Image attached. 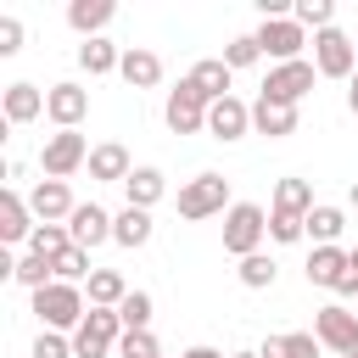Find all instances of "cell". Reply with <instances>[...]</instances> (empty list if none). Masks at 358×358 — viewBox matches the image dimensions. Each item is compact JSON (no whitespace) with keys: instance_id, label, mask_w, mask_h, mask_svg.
<instances>
[{"instance_id":"1","label":"cell","mask_w":358,"mask_h":358,"mask_svg":"<svg viewBox=\"0 0 358 358\" xmlns=\"http://www.w3.org/2000/svg\"><path fill=\"white\" fill-rule=\"evenodd\" d=\"M34 313H39L45 330H78L84 324V296H78V285L50 280L45 291H34Z\"/></svg>"},{"instance_id":"2","label":"cell","mask_w":358,"mask_h":358,"mask_svg":"<svg viewBox=\"0 0 358 358\" xmlns=\"http://www.w3.org/2000/svg\"><path fill=\"white\" fill-rule=\"evenodd\" d=\"M117 341H123V319H117V308H90L84 324L73 330V358H106Z\"/></svg>"},{"instance_id":"3","label":"cell","mask_w":358,"mask_h":358,"mask_svg":"<svg viewBox=\"0 0 358 358\" xmlns=\"http://www.w3.org/2000/svg\"><path fill=\"white\" fill-rule=\"evenodd\" d=\"M263 235H268V213H263L257 201H235V207L224 213V252H235V257H252Z\"/></svg>"},{"instance_id":"4","label":"cell","mask_w":358,"mask_h":358,"mask_svg":"<svg viewBox=\"0 0 358 358\" xmlns=\"http://www.w3.org/2000/svg\"><path fill=\"white\" fill-rule=\"evenodd\" d=\"M229 179L224 173H196L185 190H179V218H213V213H229Z\"/></svg>"},{"instance_id":"5","label":"cell","mask_w":358,"mask_h":358,"mask_svg":"<svg viewBox=\"0 0 358 358\" xmlns=\"http://www.w3.org/2000/svg\"><path fill=\"white\" fill-rule=\"evenodd\" d=\"M313 336H319V347H330V352L352 358V352H358V313H352V308H341V302H330V308H319V313H313Z\"/></svg>"},{"instance_id":"6","label":"cell","mask_w":358,"mask_h":358,"mask_svg":"<svg viewBox=\"0 0 358 358\" xmlns=\"http://www.w3.org/2000/svg\"><path fill=\"white\" fill-rule=\"evenodd\" d=\"M313 67L324 78H352L358 73V45L341 28H324V34H313Z\"/></svg>"},{"instance_id":"7","label":"cell","mask_w":358,"mask_h":358,"mask_svg":"<svg viewBox=\"0 0 358 358\" xmlns=\"http://www.w3.org/2000/svg\"><path fill=\"white\" fill-rule=\"evenodd\" d=\"M90 162V145H84V134L78 129H56L50 140H45V151H39V168H45V179H67L73 168H84Z\"/></svg>"},{"instance_id":"8","label":"cell","mask_w":358,"mask_h":358,"mask_svg":"<svg viewBox=\"0 0 358 358\" xmlns=\"http://www.w3.org/2000/svg\"><path fill=\"white\" fill-rule=\"evenodd\" d=\"M162 117H168L173 134H196V129H207V101H201V90H196L190 78H179V90H168Z\"/></svg>"},{"instance_id":"9","label":"cell","mask_w":358,"mask_h":358,"mask_svg":"<svg viewBox=\"0 0 358 358\" xmlns=\"http://www.w3.org/2000/svg\"><path fill=\"white\" fill-rule=\"evenodd\" d=\"M257 45H263V56H274V62L285 67V62H302L308 34H302V22H296V17H274V22H263V28H257Z\"/></svg>"},{"instance_id":"10","label":"cell","mask_w":358,"mask_h":358,"mask_svg":"<svg viewBox=\"0 0 358 358\" xmlns=\"http://www.w3.org/2000/svg\"><path fill=\"white\" fill-rule=\"evenodd\" d=\"M313 73H319L313 62H285V67H274V73L263 78V95L280 101V106H296V101L313 90Z\"/></svg>"},{"instance_id":"11","label":"cell","mask_w":358,"mask_h":358,"mask_svg":"<svg viewBox=\"0 0 358 358\" xmlns=\"http://www.w3.org/2000/svg\"><path fill=\"white\" fill-rule=\"evenodd\" d=\"M112 213L106 207H95V201H78L73 207V218H67V235H73V246H84V252H95L101 241H112Z\"/></svg>"},{"instance_id":"12","label":"cell","mask_w":358,"mask_h":358,"mask_svg":"<svg viewBox=\"0 0 358 358\" xmlns=\"http://www.w3.org/2000/svg\"><path fill=\"white\" fill-rule=\"evenodd\" d=\"M45 112H50L56 129H78L84 112H90V90L84 84H50L45 90Z\"/></svg>"},{"instance_id":"13","label":"cell","mask_w":358,"mask_h":358,"mask_svg":"<svg viewBox=\"0 0 358 358\" xmlns=\"http://www.w3.org/2000/svg\"><path fill=\"white\" fill-rule=\"evenodd\" d=\"M28 207H34V218L39 224H62V218H73V190H67V179H39L34 185V196H28Z\"/></svg>"},{"instance_id":"14","label":"cell","mask_w":358,"mask_h":358,"mask_svg":"<svg viewBox=\"0 0 358 358\" xmlns=\"http://www.w3.org/2000/svg\"><path fill=\"white\" fill-rule=\"evenodd\" d=\"M246 129H252V106H246V101L229 95V101H213V106H207V134H213V140H241Z\"/></svg>"},{"instance_id":"15","label":"cell","mask_w":358,"mask_h":358,"mask_svg":"<svg viewBox=\"0 0 358 358\" xmlns=\"http://www.w3.org/2000/svg\"><path fill=\"white\" fill-rule=\"evenodd\" d=\"M252 129L268 134V140H285V134H296V106H280V101L257 95L252 101Z\"/></svg>"},{"instance_id":"16","label":"cell","mask_w":358,"mask_h":358,"mask_svg":"<svg viewBox=\"0 0 358 358\" xmlns=\"http://www.w3.org/2000/svg\"><path fill=\"white\" fill-rule=\"evenodd\" d=\"M34 207L17 190H0V241H34Z\"/></svg>"},{"instance_id":"17","label":"cell","mask_w":358,"mask_h":358,"mask_svg":"<svg viewBox=\"0 0 358 358\" xmlns=\"http://www.w3.org/2000/svg\"><path fill=\"white\" fill-rule=\"evenodd\" d=\"M117 73H123V84H129V90H151V84L162 78V56H157V50H145V45H129Z\"/></svg>"},{"instance_id":"18","label":"cell","mask_w":358,"mask_h":358,"mask_svg":"<svg viewBox=\"0 0 358 358\" xmlns=\"http://www.w3.org/2000/svg\"><path fill=\"white\" fill-rule=\"evenodd\" d=\"M190 84L201 90V101H207V106H213V101H229V67H224V56L196 62V67H190Z\"/></svg>"},{"instance_id":"19","label":"cell","mask_w":358,"mask_h":358,"mask_svg":"<svg viewBox=\"0 0 358 358\" xmlns=\"http://www.w3.org/2000/svg\"><path fill=\"white\" fill-rule=\"evenodd\" d=\"M134 168H129V151L117 145V140H106V145H95L90 151V179H106V185H123Z\"/></svg>"},{"instance_id":"20","label":"cell","mask_w":358,"mask_h":358,"mask_svg":"<svg viewBox=\"0 0 358 358\" xmlns=\"http://www.w3.org/2000/svg\"><path fill=\"white\" fill-rule=\"evenodd\" d=\"M0 112H6V123H34V117L45 112V95H39L34 84H6Z\"/></svg>"},{"instance_id":"21","label":"cell","mask_w":358,"mask_h":358,"mask_svg":"<svg viewBox=\"0 0 358 358\" xmlns=\"http://www.w3.org/2000/svg\"><path fill=\"white\" fill-rule=\"evenodd\" d=\"M162 190H168V179H162L157 168H134V173L123 179V196H129V207H140V213H151V201H162Z\"/></svg>"},{"instance_id":"22","label":"cell","mask_w":358,"mask_h":358,"mask_svg":"<svg viewBox=\"0 0 358 358\" xmlns=\"http://www.w3.org/2000/svg\"><path fill=\"white\" fill-rule=\"evenodd\" d=\"M341 274H347V252L341 246H313V257H308V285H341Z\"/></svg>"},{"instance_id":"23","label":"cell","mask_w":358,"mask_h":358,"mask_svg":"<svg viewBox=\"0 0 358 358\" xmlns=\"http://www.w3.org/2000/svg\"><path fill=\"white\" fill-rule=\"evenodd\" d=\"M257 358H319V336L313 330H291V336H268L257 347Z\"/></svg>"},{"instance_id":"24","label":"cell","mask_w":358,"mask_h":358,"mask_svg":"<svg viewBox=\"0 0 358 358\" xmlns=\"http://www.w3.org/2000/svg\"><path fill=\"white\" fill-rule=\"evenodd\" d=\"M112 11H117L112 0H73V6H67V22H73L84 39H95V34L112 22Z\"/></svg>"},{"instance_id":"25","label":"cell","mask_w":358,"mask_h":358,"mask_svg":"<svg viewBox=\"0 0 358 358\" xmlns=\"http://www.w3.org/2000/svg\"><path fill=\"white\" fill-rule=\"evenodd\" d=\"M319 201H313V185L308 179H280L274 185V213H291V218H308Z\"/></svg>"},{"instance_id":"26","label":"cell","mask_w":358,"mask_h":358,"mask_svg":"<svg viewBox=\"0 0 358 358\" xmlns=\"http://www.w3.org/2000/svg\"><path fill=\"white\" fill-rule=\"evenodd\" d=\"M78 67H84L90 78H95V73H117V67H123V50L106 45V39H84V45H78Z\"/></svg>"},{"instance_id":"27","label":"cell","mask_w":358,"mask_h":358,"mask_svg":"<svg viewBox=\"0 0 358 358\" xmlns=\"http://www.w3.org/2000/svg\"><path fill=\"white\" fill-rule=\"evenodd\" d=\"M112 241H117V246H129V252H134V246H145V241H151V213L123 207V213H117V224H112Z\"/></svg>"},{"instance_id":"28","label":"cell","mask_w":358,"mask_h":358,"mask_svg":"<svg viewBox=\"0 0 358 358\" xmlns=\"http://www.w3.org/2000/svg\"><path fill=\"white\" fill-rule=\"evenodd\" d=\"M123 296H129V285H123L117 268H95L90 274V308H117Z\"/></svg>"},{"instance_id":"29","label":"cell","mask_w":358,"mask_h":358,"mask_svg":"<svg viewBox=\"0 0 358 358\" xmlns=\"http://www.w3.org/2000/svg\"><path fill=\"white\" fill-rule=\"evenodd\" d=\"M341 229H347V213H341V207H313V213H308V235H313L319 246H336Z\"/></svg>"},{"instance_id":"30","label":"cell","mask_w":358,"mask_h":358,"mask_svg":"<svg viewBox=\"0 0 358 358\" xmlns=\"http://www.w3.org/2000/svg\"><path fill=\"white\" fill-rule=\"evenodd\" d=\"M67 246H73L67 224H39V229H34V241H28V252H39V257H50V263H56Z\"/></svg>"},{"instance_id":"31","label":"cell","mask_w":358,"mask_h":358,"mask_svg":"<svg viewBox=\"0 0 358 358\" xmlns=\"http://www.w3.org/2000/svg\"><path fill=\"white\" fill-rule=\"evenodd\" d=\"M235 274H241V285H246V291H268L280 268H274V257H263V252H252V257H241V268H235Z\"/></svg>"},{"instance_id":"32","label":"cell","mask_w":358,"mask_h":358,"mask_svg":"<svg viewBox=\"0 0 358 358\" xmlns=\"http://www.w3.org/2000/svg\"><path fill=\"white\" fill-rule=\"evenodd\" d=\"M11 280H22L28 291H45L50 280H56V268H50V257H39V252H28V257H17V274Z\"/></svg>"},{"instance_id":"33","label":"cell","mask_w":358,"mask_h":358,"mask_svg":"<svg viewBox=\"0 0 358 358\" xmlns=\"http://www.w3.org/2000/svg\"><path fill=\"white\" fill-rule=\"evenodd\" d=\"M257 56H263V45H257V34H235V39L224 45V67H229V73H241V67H252Z\"/></svg>"},{"instance_id":"34","label":"cell","mask_w":358,"mask_h":358,"mask_svg":"<svg viewBox=\"0 0 358 358\" xmlns=\"http://www.w3.org/2000/svg\"><path fill=\"white\" fill-rule=\"evenodd\" d=\"M117 319H123V330H151V296L145 291H129L117 302Z\"/></svg>"},{"instance_id":"35","label":"cell","mask_w":358,"mask_h":358,"mask_svg":"<svg viewBox=\"0 0 358 358\" xmlns=\"http://www.w3.org/2000/svg\"><path fill=\"white\" fill-rule=\"evenodd\" d=\"M50 268H56V280H67V285H73V280H90V274H95V268H90V252H84V246H67V252H62V257H56Z\"/></svg>"},{"instance_id":"36","label":"cell","mask_w":358,"mask_h":358,"mask_svg":"<svg viewBox=\"0 0 358 358\" xmlns=\"http://www.w3.org/2000/svg\"><path fill=\"white\" fill-rule=\"evenodd\" d=\"M291 17H296L302 28H319V34H324V28H330V17H336V6H330V0H296V6H291Z\"/></svg>"},{"instance_id":"37","label":"cell","mask_w":358,"mask_h":358,"mask_svg":"<svg viewBox=\"0 0 358 358\" xmlns=\"http://www.w3.org/2000/svg\"><path fill=\"white\" fill-rule=\"evenodd\" d=\"M117 358H162V352H157V336H151V330H123Z\"/></svg>"},{"instance_id":"38","label":"cell","mask_w":358,"mask_h":358,"mask_svg":"<svg viewBox=\"0 0 358 358\" xmlns=\"http://www.w3.org/2000/svg\"><path fill=\"white\" fill-rule=\"evenodd\" d=\"M268 235H274L280 246H291V241H302V235H308V218H291V213H268Z\"/></svg>"},{"instance_id":"39","label":"cell","mask_w":358,"mask_h":358,"mask_svg":"<svg viewBox=\"0 0 358 358\" xmlns=\"http://www.w3.org/2000/svg\"><path fill=\"white\" fill-rule=\"evenodd\" d=\"M34 358H73V341H67L62 330H39V341H34Z\"/></svg>"},{"instance_id":"40","label":"cell","mask_w":358,"mask_h":358,"mask_svg":"<svg viewBox=\"0 0 358 358\" xmlns=\"http://www.w3.org/2000/svg\"><path fill=\"white\" fill-rule=\"evenodd\" d=\"M17 50H22V22L0 17V56H17Z\"/></svg>"},{"instance_id":"41","label":"cell","mask_w":358,"mask_h":358,"mask_svg":"<svg viewBox=\"0 0 358 358\" xmlns=\"http://www.w3.org/2000/svg\"><path fill=\"white\" fill-rule=\"evenodd\" d=\"M341 296H358V246L347 252V274H341V285H336Z\"/></svg>"},{"instance_id":"42","label":"cell","mask_w":358,"mask_h":358,"mask_svg":"<svg viewBox=\"0 0 358 358\" xmlns=\"http://www.w3.org/2000/svg\"><path fill=\"white\" fill-rule=\"evenodd\" d=\"M185 358H224V352H218V347H190Z\"/></svg>"},{"instance_id":"43","label":"cell","mask_w":358,"mask_h":358,"mask_svg":"<svg viewBox=\"0 0 358 358\" xmlns=\"http://www.w3.org/2000/svg\"><path fill=\"white\" fill-rule=\"evenodd\" d=\"M347 106H352V117H358V73H352V90H347Z\"/></svg>"},{"instance_id":"44","label":"cell","mask_w":358,"mask_h":358,"mask_svg":"<svg viewBox=\"0 0 358 358\" xmlns=\"http://www.w3.org/2000/svg\"><path fill=\"white\" fill-rule=\"evenodd\" d=\"M235 358H257V352H235Z\"/></svg>"},{"instance_id":"45","label":"cell","mask_w":358,"mask_h":358,"mask_svg":"<svg viewBox=\"0 0 358 358\" xmlns=\"http://www.w3.org/2000/svg\"><path fill=\"white\" fill-rule=\"evenodd\" d=\"M352 207H358V185H352Z\"/></svg>"},{"instance_id":"46","label":"cell","mask_w":358,"mask_h":358,"mask_svg":"<svg viewBox=\"0 0 358 358\" xmlns=\"http://www.w3.org/2000/svg\"><path fill=\"white\" fill-rule=\"evenodd\" d=\"M352 45H358V39H352Z\"/></svg>"},{"instance_id":"47","label":"cell","mask_w":358,"mask_h":358,"mask_svg":"<svg viewBox=\"0 0 358 358\" xmlns=\"http://www.w3.org/2000/svg\"><path fill=\"white\" fill-rule=\"evenodd\" d=\"M352 358H358V352H352Z\"/></svg>"}]
</instances>
